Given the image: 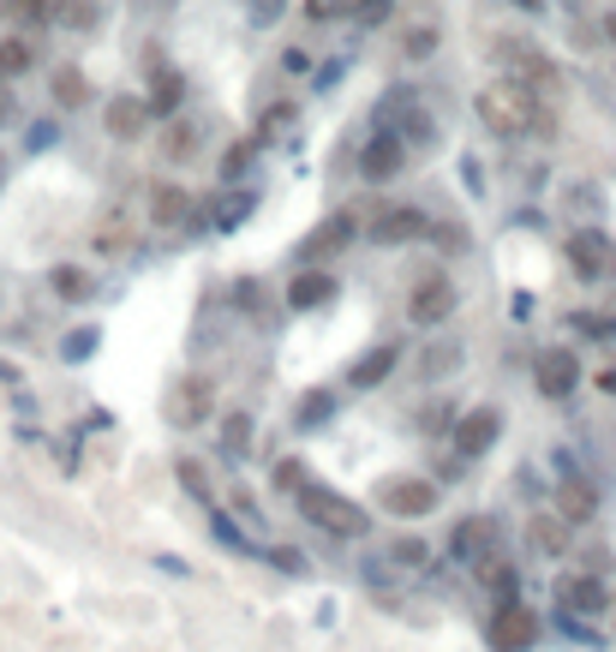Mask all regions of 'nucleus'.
<instances>
[{
    "label": "nucleus",
    "instance_id": "17",
    "mask_svg": "<svg viewBox=\"0 0 616 652\" xmlns=\"http://www.w3.org/2000/svg\"><path fill=\"white\" fill-rule=\"evenodd\" d=\"M557 593H562V605H569V610H586V617L611 605V593H605V581H598V574H569Z\"/></svg>",
    "mask_w": 616,
    "mask_h": 652
},
{
    "label": "nucleus",
    "instance_id": "38",
    "mask_svg": "<svg viewBox=\"0 0 616 652\" xmlns=\"http://www.w3.org/2000/svg\"><path fill=\"white\" fill-rule=\"evenodd\" d=\"M252 210V198H222L216 203V228H240V216Z\"/></svg>",
    "mask_w": 616,
    "mask_h": 652
},
{
    "label": "nucleus",
    "instance_id": "47",
    "mask_svg": "<svg viewBox=\"0 0 616 652\" xmlns=\"http://www.w3.org/2000/svg\"><path fill=\"white\" fill-rule=\"evenodd\" d=\"M0 181H7V156H0Z\"/></svg>",
    "mask_w": 616,
    "mask_h": 652
},
{
    "label": "nucleus",
    "instance_id": "32",
    "mask_svg": "<svg viewBox=\"0 0 616 652\" xmlns=\"http://www.w3.org/2000/svg\"><path fill=\"white\" fill-rule=\"evenodd\" d=\"M455 365H461V348H455V341H443V348H426L419 372H426V377H443V372H455Z\"/></svg>",
    "mask_w": 616,
    "mask_h": 652
},
{
    "label": "nucleus",
    "instance_id": "9",
    "mask_svg": "<svg viewBox=\"0 0 616 652\" xmlns=\"http://www.w3.org/2000/svg\"><path fill=\"white\" fill-rule=\"evenodd\" d=\"M426 234H431V216L419 203H395V210L371 216V240H383V246H407V240H426Z\"/></svg>",
    "mask_w": 616,
    "mask_h": 652
},
{
    "label": "nucleus",
    "instance_id": "23",
    "mask_svg": "<svg viewBox=\"0 0 616 652\" xmlns=\"http://www.w3.org/2000/svg\"><path fill=\"white\" fill-rule=\"evenodd\" d=\"M395 562V569H431V539H419V533H402V539H390V551H383Z\"/></svg>",
    "mask_w": 616,
    "mask_h": 652
},
{
    "label": "nucleus",
    "instance_id": "14",
    "mask_svg": "<svg viewBox=\"0 0 616 652\" xmlns=\"http://www.w3.org/2000/svg\"><path fill=\"white\" fill-rule=\"evenodd\" d=\"M497 431H503V414H497V407H473L455 426V455H485L497 443Z\"/></svg>",
    "mask_w": 616,
    "mask_h": 652
},
{
    "label": "nucleus",
    "instance_id": "10",
    "mask_svg": "<svg viewBox=\"0 0 616 652\" xmlns=\"http://www.w3.org/2000/svg\"><path fill=\"white\" fill-rule=\"evenodd\" d=\"M503 60H521L515 67V79L527 84L533 96H545V102H557L562 96V79H557V67H550L538 48H527V43H503Z\"/></svg>",
    "mask_w": 616,
    "mask_h": 652
},
{
    "label": "nucleus",
    "instance_id": "42",
    "mask_svg": "<svg viewBox=\"0 0 616 652\" xmlns=\"http://www.w3.org/2000/svg\"><path fill=\"white\" fill-rule=\"evenodd\" d=\"M19 96H12V91H0V126H19Z\"/></svg>",
    "mask_w": 616,
    "mask_h": 652
},
{
    "label": "nucleus",
    "instance_id": "41",
    "mask_svg": "<svg viewBox=\"0 0 616 652\" xmlns=\"http://www.w3.org/2000/svg\"><path fill=\"white\" fill-rule=\"evenodd\" d=\"M234 300H240V312H264V288H258V281H240V288H234Z\"/></svg>",
    "mask_w": 616,
    "mask_h": 652
},
{
    "label": "nucleus",
    "instance_id": "18",
    "mask_svg": "<svg viewBox=\"0 0 616 652\" xmlns=\"http://www.w3.org/2000/svg\"><path fill=\"white\" fill-rule=\"evenodd\" d=\"M449 551H455L461 562H479L485 551H491V521H485V515H467L455 533H449Z\"/></svg>",
    "mask_w": 616,
    "mask_h": 652
},
{
    "label": "nucleus",
    "instance_id": "35",
    "mask_svg": "<svg viewBox=\"0 0 616 652\" xmlns=\"http://www.w3.org/2000/svg\"><path fill=\"white\" fill-rule=\"evenodd\" d=\"M179 485H186L198 503H210V473H204L198 462H179Z\"/></svg>",
    "mask_w": 616,
    "mask_h": 652
},
{
    "label": "nucleus",
    "instance_id": "15",
    "mask_svg": "<svg viewBox=\"0 0 616 652\" xmlns=\"http://www.w3.org/2000/svg\"><path fill=\"white\" fill-rule=\"evenodd\" d=\"M102 120H108V132H114V138H126V144H132V138H144V132H150V120H156V114H150V102H144V96H114Z\"/></svg>",
    "mask_w": 616,
    "mask_h": 652
},
{
    "label": "nucleus",
    "instance_id": "46",
    "mask_svg": "<svg viewBox=\"0 0 616 652\" xmlns=\"http://www.w3.org/2000/svg\"><path fill=\"white\" fill-rule=\"evenodd\" d=\"M605 31H611V43H616V12H611V24H605Z\"/></svg>",
    "mask_w": 616,
    "mask_h": 652
},
{
    "label": "nucleus",
    "instance_id": "31",
    "mask_svg": "<svg viewBox=\"0 0 616 652\" xmlns=\"http://www.w3.org/2000/svg\"><path fill=\"white\" fill-rule=\"evenodd\" d=\"M252 156H258V132L240 138V144H228V156H222V181H240V174L252 168Z\"/></svg>",
    "mask_w": 616,
    "mask_h": 652
},
{
    "label": "nucleus",
    "instance_id": "3",
    "mask_svg": "<svg viewBox=\"0 0 616 652\" xmlns=\"http://www.w3.org/2000/svg\"><path fill=\"white\" fill-rule=\"evenodd\" d=\"M383 509L390 515H402V521H419V515H431L438 509V479H426V473H395V479H383Z\"/></svg>",
    "mask_w": 616,
    "mask_h": 652
},
{
    "label": "nucleus",
    "instance_id": "12",
    "mask_svg": "<svg viewBox=\"0 0 616 652\" xmlns=\"http://www.w3.org/2000/svg\"><path fill=\"white\" fill-rule=\"evenodd\" d=\"M336 293H341V281L329 276L324 264H305V270L288 281V305H293V312H324Z\"/></svg>",
    "mask_w": 616,
    "mask_h": 652
},
{
    "label": "nucleus",
    "instance_id": "2",
    "mask_svg": "<svg viewBox=\"0 0 616 652\" xmlns=\"http://www.w3.org/2000/svg\"><path fill=\"white\" fill-rule=\"evenodd\" d=\"M293 491V503H300V515L312 521V527H324L329 539H365L371 533V515L359 503H348V497H336L329 485H317V479H300V485H288Z\"/></svg>",
    "mask_w": 616,
    "mask_h": 652
},
{
    "label": "nucleus",
    "instance_id": "25",
    "mask_svg": "<svg viewBox=\"0 0 616 652\" xmlns=\"http://www.w3.org/2000/svg\"><path fill=\"white\" fill-rule=\"evenodd\" d=\"M593 509H598V497H593V485H586V479L562 485V521H593Z\"/></svg>",
    "mask_w": 616,
    "mask_h": 652
},
{
    "label": "nucleus",
    "instance_id": "1",
    "mask_svg": "<svg viewBox=\"0 0 616 652\" xmlns=\"http://www.w3.org/2000/svg\"><path fill=\"white\" fill-rule=\"evenodd\" d=\"M473 114H479L485 132H497V138H527L533 126H538V132L550 126V102H545V96H533L521 79H497V84H485V91L473 96Z\"/></svg>",
    "mask_w": 616,
    "mask_h": 652
},
{
    "label": "nucleus",
    "instance_id": "30",
    "mask_svg": "<svg viewBox=\"0 0 616 652\" xmlns=\"http://www.w3.org/2000/svg\"><path fill=\"white\" fill-rule=\"evenodd\" d=\"M0 12L19 24H48L55 19V0H0Z\"/></svg>",
    "mask_w": 616,
    "mask_h": 652
},
{
    "label": "nucleus",
    "instance_id": "24",
    "mask_svg": "<svg viewBox=\"0 0 616 652\" xmlns=\"http://www.w3.org/2000/svg\"><path fill=\"white\" fill-rule=\"evenodd\" d=\"M55 102H60L67 114L90 102V84H84V72H79V67H55Z\"/></svg>",
    "mask_w": 616,
    "mask_h": 652
},
{
    "label": "nucleus",
    "instance_id": "29",
    "mask_svg": "<svg viewBox=\"0 0 616 652\" xmlns=\"http://www.w3.org/2000/svg\"><path fill=\"white\" fill-rule=\"evenodd\" d=\"M55 12H60V24H67V31H90V24L102 19L96 0H55Z\"/></svg>",
    "mask_w": 616,
    "mask_h": 652
},
{
    "label": "nucleus",
    "instance_id": "22",
    "mask_svg": "<svg viewBox=\"0 0 616 652\" xmlns=\"http://www.w3.org/2000/svg\"><path fill=\"white\" fill-rule=\"evenodd\" d=\"M31 67H36V48H31V36H0V84L24 79Z\"/></svg>",
    "mask_w": 616,
    "mask_h": 652
},
{
    "label": "nucleus",
    "instance_id": "5",
    "mask_svg": "<svg viewBox=\"0 0 616 652\" xmlns=\"http://www.w3.org/2000/svg\"><path fill=\"white\" fill-rule=\"evenodd\" d=\"M485 641H491V652H527L533 641H538V617L527 605H497L491 610V622H485Z\"/></svg>",
    "mask_w": 616,
    "mask_h": 652
},
{
    "label": "nucleus",
    "instance_id": "44",
    "mask_svg": "<svg viewBox=\"0 0 616 652\" xmlns=\"http://www.w3.org/2000/svg\"><path fill=\"white\" fill-rule=\"evenodd\" d=\"M509 7H521V12H538V7H545V0H509Z\"/></svg>",
    "mask_w": 616,
    "mask_h": 652
},
{
    "label": "nucleus",
    "instance_id": "8",
    "mask_svg": "<svg viewBox=\"0 0 616 652\" xmlns=\"http://www.w3.org/2000/svg\"><path fill=\"white\" fill-rule=\"evenodd\" d=\"M569 264H574V276H581V281L616 276V240L598 234V228H581V234L569 240Z\"/></svg>",
    "mask_w": 616,
    "mask_h": 652
},
{
    "label": "nucleus",
    "instance_id": "37",
    "mask_svg": "<svg viewBox=\"0 0 616 652\" xmlns=\"http://www.w3.org/2000/svg\"><path fill=\"white\" fill-rule=\"evenodd\" d=\"M395 12V0H353V19L359 24H383Z\"/></svg>",
    "mask_w": 616,
    "mask_h": 652
},
{
    "label": "nucleus",
    "instance_id": "36",
    "mask_svg": "<svg viewBox=\"0 0 616 652\" xmlns=\"http://www.w3.org/2000/svg\"><path fill=\"white\" fill-rule=\"evenodd\" d=\"M336 12H353V0H305V19L312 24H329Z\"/></svg>",
    "mask_w": 616,
    "mask_h": 652
},
{
    "label": "nucleus",
    "instance_id": "45",
    "mask_svg": "<svg viewBox=\"0 0 616 652\" xmlns=\"http://www.w3.org/2000/svg\"><path fill=\"white\" fill-rule=\"evenodd\" d=\"M12 377H19V372H12V365H7V360H0V383H12Z\"/></svg>",
    "mask_w": 616,
    "mask_h": 652
},
{
    "label": "nucleus",
    "instance_id": "4",
    "mask_svg": "<svg viewBox=\"0 0 616 652\" xmlns=\"http://www.w3.org/2000/svg\"><path fill=\"white\" fill-rule=\"evenodd\" d=\"M168 426L174 431H191V426H204V419L216 414V383L210 377H179L174 389H168Z\"/></svg>",
    "mask_w": 616,
    "mask_h": 652
},
{
    "label": "nucleus",
    "instance_id": "26",
    "mask_svg": "<svg viewBox=\"0 0 616 652\" xmlns=\"http://www.w3.org/2000/svg\"><path fill=\"white\" fill-rule=\"evenodd\" d=\"M252 438H258L252 414H228V426H222V455H252Z\"/></svg>",
    "mask_w": 616,
    "mask_h": 652
},
{
    "label": "nucleus",
    "instance_id": "16",
    "mask_svg": "<svg viewBox=\"0 0 616 652\" xmlns=\"http://www.w3.org/2000/svg\"><path fill=\"white\" fill-rule=\"evenodd\" d=\"M395 365H402V348H395V341H383V348H371V353H365V360H353L348 389H377V383H390Z\"/></svg>",
    "mask_w": 616,
    "mask_h": 652
},
{
    "label": "nucleus",
    "instance_id": "34",
    "mask_svg": "<svg viewBox=\"0 0 616 652\" xmlns=\"http://www.w3.org/2000/svg\"><path fill=\"white\" fill-rule=\"evenodd\" d=\"M288 7H293V0H246V19L258 24V31H269V24H276Z\"/></svg>",
    "mask_w": 616,
    "mask_h": 652
},
{
    "label": "nucleus",
    "instance_id": "21",
    "mask_svg": "<svg viewBox=\"0 0 616 652\" xmlns=\"http://www.w3.org/2000/svg\"><path fill=\"white\" fill-rule=\"evenodd\" d=\"M527 545H533L538 557H562V551H569V521L533 515V521H527Z\"/></svg>",
    "mask_w": 616,
    "mask_h": 652
},
{
    "label": "nucleus",
    "instance_id": "7",
    "mask_svg": "<svg viewBox=\"0 0 616 652\" xmlns=\"http://www.w3.org/2000/svg\"><path fill=\"white\" fill-rule=\"evenodd\" d=\"M533 383H538V395H545V401H569V395L581 389V360H574L569 348L538 353V360H533Z\"/></svg>",
    "mask_w": 616,
    "mask_h": 652
},
{
    "label": "nucleus",
    "instance_id": "13",
    "mask_svg": "<svg viewBox=\"0 0 616 652\" xmlns=\"http://www.w3.org/2000/svg\"><path fill=\"white\" fill-rule=\"evenodd\" d=\"M353 228H359L353 216H348V210H336V216H329V222H317L312 234L300 240V258H305V264H324L329 252H341V246H348V240H353Z\"/></svg>",
    "mask_w": 616,
    "mask_h": 652
},
{
    "label": "nucleus",
    "instance_id": "40",
    "mask_svg": "<svg viewBox=\"0 0 616 652\" xmlns=\"http://www.w3.org/2000/svg\"><path fill=\"white\" fill-rule=\"evenodd\" d=\"M55 288L67 293V300H84V293H90V281H84L79 270H55Z\"/></svg>",
    "mask_w": 616,
    "mask_h": 652
},
{
    "label": "nucleus",
    "instance_id": "43",
    "mask_svg": "<svg viewBox=\"0 0 616 652\" xmlns=\"http://www.w3.org/2000/svg\"><path fill=\"white\" fill-rule=\"evenodd\" d=\"M281 67H288V72H305V67H312V55H305V48H288V55H281Z\"/></svg>",
    "mask_w": 616,
    "mask_h": 652
},
{
    "label": "nucleus",
    "instance_id": "11",
    "mask_svg": "<svg viewBox=\"0 0 616 652\" xmlns=\"http://www.w3.org/2000/svg\"><path fill=\"white\" fill-rule=\"evenodd\" d=\"M402 168H407V138H402V132H377V138L365 144V156H359V174H365L371 186L395 181Z\"/></svg>",
    "mask_w": 616,
    "mask_h": 652
},
{
    "label": "nucleus",
    "instance_id": "39",
    "mask_svg": "<svg viewBox=\"0 0 616 652\" xmlns=\"http://www.w3.org/2000/svg\"><path fill=\"white\" fill-rule=\"evenodd\" d=\"M191 144H198V126H191V120H179L174 132H168V156H186Z\"/></svg>",
    "mask_w": 616,
    "mask_h": 652
},
{
    "label": "nucleus",
    "instance_id": "33",
    "mask_svg": "<svg viewBox=\"0 0 616 652\" xmlns=\"http://www.w3.org/2000/svg\"><path fill=\"white\" fill-rule=\"evenodd\" d=\"M329 407H336V395H329V389H312V395H305V407H300V426H324Z\"/></svg>",
    "mask_w": 616,
    "mask_h": 652
},
{
    "label": "nucleus",
    "instance_id": "20",
    "mask_svg": "<svg viewBox=\"0 0 616 652\" xmlns=\"http://www.w3.org/2000/svg\"><path fill=\"white\" fill-rule=\"evenodd\" d=\"M293 132H300V108L293 102H269L258 114V144H288Z\"/></svg>",
    "mask_w": 616,
    "mask_h": 652
},
{
    "label": "nucleus",
    "instance_id": "19",
    "mask_svg": "<svg viewBox=\"0 0 616 652\" xmlns=\"http://www.w3.org/2000/svg\"><path fill=\"white\" fill-rule=\"evenodd\" d=\"M191 216V198L179 186H150V228H179Z\"/></svg>",
    "mask_w": 616,
    "mask_h": 652
},
{
    "label": "nucleus",
    "instance_id": "27",
    "mask_svg": "<svg viewBox=\"0 0 616 652\" xmlns=\"http://www.w3.org/2000/svg\"><path fill=\"white\" fill-rule=\"evenodd\" d=\"M179 96H186V79H179V72H162V79H156V96H150V114H156V120H174Z\"/></svg>",
    "mask_w": 616,
    "mask_h": 652
},
{
    "label": "nucleus",
    "instance_id": "28",
    "mask_svg": "<svg viewBox=\"0 0 616 652\" xmlns=\"http://www.w3.org/2000/svg\"><path fill=\"white\" fill-rule=\"evenodd\" d=\"M90 348H102V329L96 324L67 329V336H60V360H90Z\"/></svg>",
    "mask_w": 616,
    "mask_h": 652
},
{
    "label": "nucleus",
    "instance_id": "6",
    "mask_svg": "<svg viewBox=\"0 0 616 652\" xmlns=\"http://www.w3.org/2000/svg\"><path fill=\"white\" fill-rule=\"evenodd\" d=\"M455 305H461V293H455V281L449 276H426L414 293H407V317H414L419 329H438L455 317Z\"/></svg>",
    "mask_w": 616,
    "mask_h": 652
}]
</instances>
